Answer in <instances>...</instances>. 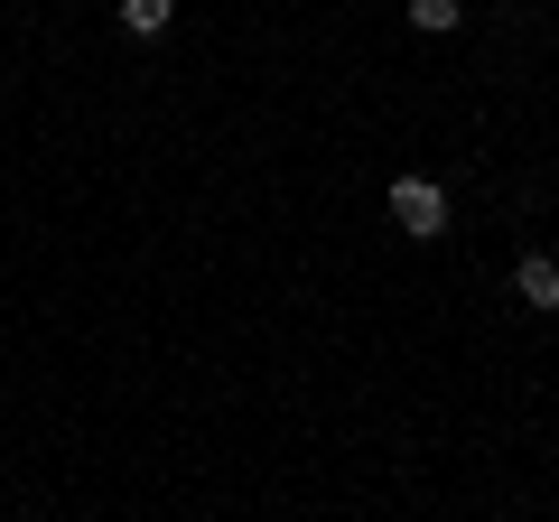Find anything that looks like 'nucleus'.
Here are the masks:
<instances>
[{"label":"nucleus","instance_id":"obj_1","mask_svg":"<svg viewBox=\"0 0 559 522\" xmlns=\"http://www.w3.org/2000/svg\"><path fill=\"white\" fill-rule=\"evenodd\" d=\"M392 224L411 242H439L448 234V187L439 178H392Z\"/></svg>","mask_w":559,"mask_h":522},{"label":"nucleus","instance_id":"obj_2","mask_svg":"<svg viewBox=\"0 0 559 522\" xmlns=\"http://www.w3.org/2000/svg\"><path fill=\"white\" fill-rule=\"evenodd\" d=\"M513 299L532 308V318H559V261L550 252H522L513 261Z\"/></svg>","mask_w":559,"mask_h":522},{"label":"nucleus","instance_id":"obj_3","mask_svg":"<svg viewBox=\"0 0 559 522\" xmlns=\"http://www.w3.org/2000/svg\"><path fill=\"white\" fill-rule=\"evenodd\" d=\"M401 20H411L419 38H448V28L466 20V0H401Z\"/></svg>","mask_w":559,"mask_h":522},{"label":"nucleus","instance_id":"obj_4","mask_svg":"<svg viewBox=\"0 0 559 522\" xmlns=\"http://www.w3.org/2000/svg\"><path fill=\"white\" fill-rule=\"evenodd\" d=\"M168 20H178V0H121V28H131V38H159Z\"/></svg>","mask_w":559,"mask_h":522}]
</instances>
